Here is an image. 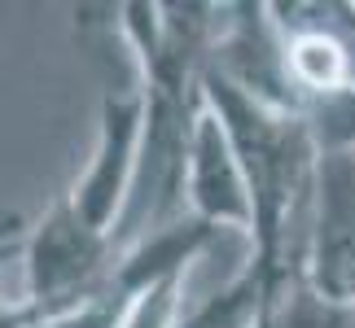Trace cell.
Here are the masks:
<instances>
[{"label": "cell", "instance_id": "obj_4", "mask_svg": "<svg viewBox=\"0 0 355 328\" xmlns=\"http://www.w3.org/2000/svg\"><path fill=\"white\" fill-rule=\"evenodd\" d=\"M184 210L189 219H198L215 232H245V237L254 232V201H250V184H245V167L211 101L198 114L193 140H189Z\"/></svg>", "mask_w": 355, "mask_h": 328}, {"label": "cell", "instance_id": "obj_1", "mask_svg": "<svg viewBox=\"0 0 355 328\" xmlns=\"http://www.w3.org/2000/svg\"><path fill=\"white\" fill-rule=\"evenodd\" d=\"M119 258L114 237H105L79 215L66 197L40 215L35 228H26L22 241V298L40 316H62L79 307L105 284Z\"/></svg>", "mask_w": 355, "mask_h": 328}, {"label": "cell", "instance_id": "obj_3", "mask_svg": "<svg viewBox=\"0 0 355 328\" xmlns=\"http://www.w3.org/2000/svg\"><path fill=\"white\" fill-rule=\"evenodd\" d=\"M298 276L324 302L355 311V149L320 154Z\"/></svg>", "mask_w": 355, "mask_h": 328}, {"label": "cell", "instance_id": "obj_5", "mask_svg": "<svg viewBox=\"0 0 355 328\" xmlns=\"http://www.w3.org/2000/svg\"><path fill=\"white\" fill-rule=\"evenodd\" d=\"M263 328H355V311L324 302L320 293H311L303 284V276H294L277 293V302L268 307Z\"/></svg>", "mask_w": 355, "mask_h": 328}, {"label": "cell", "instance_id": "obj_6", "mask_svg": "<svg viewBox=\"0 0 355 328\" xmlns=\"http://www.w3.org/2000/svg\"><path fill=\"white\" fill-rule=\"evenodd\" d=\"M22 241H26L22 219L0 206V276H5V267L22 254ZM40 324H44V316H40L26 298H5V289H0V328H40Z\"/></svg>", "mask_w": 355, "mask_h": 328}, {"label": "cell", "instance_id": "obj_7", "mask_svg": "<svg viewBox=\"0 0 355 328\" xmlns=\"http://www.w3.org/2000/svg\"><path fill=\"white\" fill-rule=\"evenodd\" d=\"M307 122L316 131L320 154H334V149H355V88L343 97L316 101L307 105Z\"/></svg>", "mask_w": 355, "mask_h": 328}, {"label": "cell", "instance_id": "obj_2", "mask_svg": "<svg viewBox=\"0 0 355 328\" xmlns=\"http://www.w3.org/2000/svg\"><path fill=\"white\" fill-rule=\"evenodd\" d=\"M141 136H145V88L141 75L132 79H105L101 105H97V136H92L88 162L66 188V201L88 219L97 232L114 237L128 210L132 184H136V162H141Z\"/></svg>", "mask_w": 355, "mask_h": 328}]
</instances>
